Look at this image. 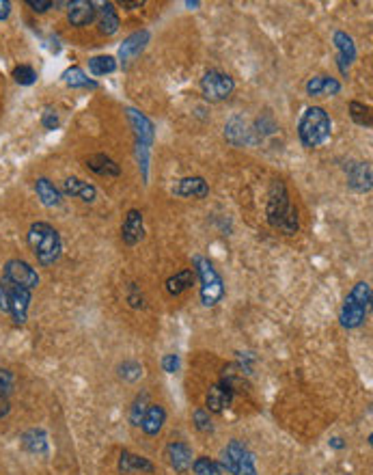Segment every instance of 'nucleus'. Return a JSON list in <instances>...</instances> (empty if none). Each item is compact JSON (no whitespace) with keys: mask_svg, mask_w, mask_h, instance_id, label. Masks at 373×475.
I'll use <instances>...</instances> for the list:
<instances>
[{"mask_svg":"<svg viewBox=\"0 0 373 475\" xmlns=\"http://www.w3.org/2000/svg\"><path fill=\"white\" fill-rule=\"evenodd\" d=\"M268 222L275 229L283 232L285 236H293L300 229V220H298V212L291 206L289 190L281 180H275L268 192V206H265Z\"/></svg>","mask_w":373,"mask_h":475,"instance_id":"obj_1","label":"nucleus"},{"mask_svg":"<svg viewBox=\"0 0 373 475\" xmlns=\"http://www.w3.org/2000/svg\"><path fill=\"white\" fill-rule=\"evenodd\" d=\"M332 134V121L326 108L309 106L305 108L300 121H298V139L305 149H315L330 141Z\"/></svg>","mask_w":373,"mask_h":475,"instance_id":"obj_2","label":"nucleus"},{"mask_svg":"<svg viewBox=\"0 0 373 475\" xmlns=\"http://www.w3.org/2000/svg\"><path fill=\"white\" fill-rule=\"evenodd\" d=\"M29 246L39 266H52L63 253L61 234L47 222H33L29 229Z\"/></svg>","mask_w":373,"mask_h":475,"instance_id":"obj_3","label":"nucleus"},{"mask_svg":"<svg viewBox=\"0 0 373 475\" xmlns=\"http://www.w3.org/2000/svg\"><path fill=\"white\" fill-rule=\"evenodd\" d=\"M371 285L367 281H360L352 288V292L345 296L339 320H341V327L343 329H358L360 324L365 322L369 307H371Z\"/></svg>","mask_w":373,"mask_h":475,"instance_id":"obj_4","label":"nucleus"},{"mask_svg":"<svg viewBox=\"0 0 373 475\" xmlns=\"http://www.w3.org/2000/svg\"><path fill=\"white\" fill-rule=\"evenodd\" d=\"M33 290L11 283L7 279H0V311L11 316L15 324H24L29 320Z\"/></svg>","mask_w":373,"mask_h":475,"instance_id":"obj_5","label":"nucleus"},{"mask_svg":"<svg viewBox=\"0 0 373 475\" xmlns=\"http://www.w3.org/2000/svg\"><path fill=\"white\" fill-rule=\"evenodd\" d=\"M194 274L201 281V303L203 307H216L222 296H225V281H222L220 272L216 266L203 257V255H194Z\"/></svg>","mask_w":373,"mask_h":475,"instance_id":"obj_6","label":"nucleus"},{"mask_svg":"<svg viewBox=\"0 0 373 475\" xmlns=\"http://www.w3.org/2000/svg\"><path fill=\"white\" fill-rule=\"evenodd\" d=\"M222 469H227L231 475H257L255 456L242 441H231L222 449V456L218 462Z\"/></svg>","mask_w":373,"mask_h":475,"instance_id":"obj_7","label":"nucleus"},{"mask_svg":"<svg viewBox=\"0 0 373 475\" xmlns=\"http://www.w3.org/2000/svg\"><path fill=\"white\" fill-rule=\"evenodd\" d=\"M201 91L210 102H222L235 91V80L225 71L210 69L201 78Z\"/></svg>","mask_w":373,"mask_h":475,"instance_id":"obj_8","label":"nucleus"},{"mask_svg":"<svg viewBox=\"0 0 373 475\" xmlns=\"http://www.w3.org/2000/svg\"><path fill=\"white\" fill-rule=\"evenodd\" d=\"M3 279L11 281V283H17L22 288H29V290H35L39 285V274L37 270L24 260H9L3 268Z\"/></svg>","mask_w":373,"mask_h":475,"instance_id":"obj_9","label":"nucleus"},{"mask_svg":"<svg viewBox=\"0 0 373 475\" xmlns=\"http://www.w3.org/2000/svg\"><path fill=\"white\" fill-rule=\"evenodd\" d=\"M126 113H128V119H130V126L134 128V134H136V147L152 149L154 139H156L154 121L136 108H126Z\"/></svg>","mask_w":373,"mask_h":475,"instance_id":"obj_10","label":"nucleus"},{"mask_svg":"<svg viewBox=\"0 0 373 475\" xmlns=\"http://www.w3.org/2000/svg\"><path fill=\"white\" fill-rule=\"evenodd\" d=\"M332 43L337 48V65H339L341 76H347V73H350L352 63L356 61V43H354V39L350 35L343 33V31L335 33Z\"/></svg>","mask_w":373,"mask_h":475,"instance_id":"obj_11","label":"nucleus"},{"mask_svg":"<svg viewBox=\"0 0 373 475\" xmlns=\"http://www.w3.org/2000/svg\"><path fill=\"white\" fill-rule=\"evenodd\" d=\"M233 395H235V389L229 387L227 383H216L210 387L207 391V397H205V411L207 413H222L227 411L233 402Z\"/></svg>","mask_w":373,"mask_h":475,"instance_id":"obj_12","label":"nucleus"},{"mask_svg":"<svg viewBox=\"0 0 373 475\" xmlns=\"http://www.w3.org/2000/svg\"><path fill=\"white\" fill-rule=\"evenodd\" d=\"M145 236V222H142V212L132 208L128 210L126 218H123V225H121V240L126 242L128 246H134L142 240Z\"/></svg>","mask_w":373,"mask_h":475,"instance_id":"obj_13","label":"nucleus"},{"mask_svg":"<svg viewBox=\"0 0 373 475\" xmlns=\"http://www.w3.org/2000/svg\"><path fill=\"white\" fill-rule=\"evenodd\" d=\"M149 37H152L149 31H138V33H132L130 37L123 39V43L119 48V61H121L123 67H128L130 61H134L142 52L149 43Z\"/></svg>","mask_w":373,"mask_h":475,"instance_id":"obj_14","label":"nucleus"},{"mask_svg":"<svg viewBox=\"0 0 373 475\" xmlns=\"http://www.w3.org/2000/svg\"><path fill=\"white\" fill-rule=\"evenodd\" d=\"M67 7H69L67 20L71 27L82 29V27H89L91 22H95L97 7H95V3H91V0H73V3H69Z\"/></svg>","mask_w":373,"mask_h":475,"instance_id":"obj_15","label":"nucleus"},{"mask_svg":"<svg viewBox=\"0 0 373 475\" xmlns=\"http://www.w3.org/2000/svg\"><path fill=\"white\" fill-rule=\"evenodd\" d=\"M166 458L177 473H186L188 469H192V462H194L192 447L182 441H175L166 447Z\"/></svg>","mask_w":373,"mask_h":475,"instance_id":"obj_16","label":"nucleus"},{"mask_svg":"<svg viewBox=\"0 0 373 475\" xmlns=\"http://www.w3.org/2000/svg\"><path fill=\"white\" fill-rule=\"evenodd\" d=\"M173 194L175 197H192V199H205L210 194V186L203 178L192 175V178H182L173 186Z\"/></svg>","mask_w":373,"mask_h":475,"instance_id":"obj_17","label":"nucleus"},{"mask_svg":"<svg viewBox=\"0 0 373 475\" xmlns=\"http://www.w3.org/2000/svg\"><path fill=\"white\" fill-rule=\"evenodd\" d=\"M347 184L356 192L371 190V164L369 162H352L347 166Z\"/></svg>","mask_w":373,"mask_h":475,"instance_id":"obj_18","label":"nucleus"},{"mask_svg":"<svg viewBox=\"0 0 373 475\" xmlns=\"http://www.w3.org/2000/svg\"><path fill=\"white\" fill-rule=\"evenodd\" d=\"M117 469L123 475H128V473H154L156 471L152 460H147L145 456H138V454H132V452H126V449H123L121 456H119Z\"/></svg>","mask_w":373,"mask_h":475,"instance_id":"obj_19","label":"nucleus"},{"mask_svg":"<svg viewBox=\"0 0 373 475\" xmlns=\"http://www.w3.org/2000/svg\"><path fill=\"white\" fill-rule=\"evenodd\" d=\"M95 7H99L97 9V15H95V20H97V27H99V33L102 35H115L117 31H119V27H121V20H119V13H117V9H115V5L112 3H99V5H95Z\"/></svg>","mask_w":373,"mask_h":475,"instance_id":"obj_20","label":"nucleus"},{"mask_svg":"<svg viewBox=\"0 0 373 475\" xmlns=\"http://www.w3.org/2000/svg\"><path fill=\"white\" fill-rule=\"evenodd\" d=\"M87 169L93 171L95 175H102V178H119L121 166L106 154H93L87 158Z\"/></svg>","mask_w":373,"mask_h":475,"instance_id":"obj_21","label":"nucleus"},{"mask_svg":"<svg viewBox=\"0 0 373 475\" xmlns=\"http://www.w3.org/2000/svg\"><path fill=\"white\" fill-rule=\"evenodd\" d=\"M63 192L69 194V197H78L82 199L85 204H93L97 199V188L80 178H67L63 182Z\"/></svg>","mask_w":373,"mask_h":475,"instance_id":"obj_22","label":"nucleus"},{"mask_svg":"<svg viewBox=\"0 0 373 475\" xmlns=\"http://www.w3.org/2000/svg\"><path fill=\"white\" fill-rule=\"evenodd\" d=\"M22 447L33 456H47V434L41 428H31L22 434Z\"/></svg>","mask_w":373,"mask_h":475,"instance_id":"obj_23","label":"nucleus"},{"mask_svg":"<svg viewBox=\"0 0 373 475\" xmlns=\"http://www.w3.org/2000/svg\"><path fill=\"white\" fill-rule=\"evenodd\" d=\"M164 421H166V411H164V406L152 404V406H149V409L145 411V417H142V421H140V428H142L145 434L156 437V434L162 430Z\"/></svg>","mask_w":373,"mask_h":475,"instance_id":"obj_24","label":"nucleus"},{"mask_svg":"<svg viewBox=\"0 0 373 475\" xmlns=\"http://www.w3.org/2000/svg\"><path fill=\"white\" fill-rule=\"evenodd\" d=\"M35 192L41 199V204L47 208H59L63 204V194L61 190L50 182L47 178H37L35 180Z\"/></svg>","mask_w":373,"mask_h":475,"instance_id":"obj_25","label":"nucleus"},{"mask_svg":"<svg viewBox=\"0 0 373 475\" xmlns=\"http://www.w3.org/2000/svg\"><path fill=\"white\" fill-rule=\"evenodd\" d=\"M341 91V83L332 76H313L307 83V95L319 97V95H337Z\"/></svg>","mask_w":373,"mask_h":475,"instance_id":"obj_26","label":"nucleus"},{"mask_svg":"<svg viewBox=\"0 0 373 475\" xmlns=\"http://www.w3.org/2000/svg\"><path fill=\"white\" fill-rule=\"evenodd\" d=\"M194 279H196L194 270H190V268L180 270V272L173 274V277H168V279H166V292H168L170 296H182L186 290H190V288H192Z\"/></svg>","mask_w":373,"mask_h":475,"instance_id":"obj_27","label":"nucleus"},{"mask_svg":"<svg viewBox=\"0 0 373 475\" xmlns=\"http://www.w3.org/2000/svg\"><path fill=\"white\" fill-rule=\"evenodd\" d=\"M63 80L71 89H97V83L91 80L85 73V69L78 67V65H71L69 69H65L63 71Z\"/></svg>","mask_w":373,"mask_h":475,"instance_id":"obj_28","label":"nucleus"},{"mask_svg":"<svg viewBox=\"0 0 373 475\" xmlns=\"http://www.w3.org/2000/svg\"><path fill=\"white\" fill-rule=\"evenodd\" d=\"M89 69H91L93 76H106V73L117 71V59L110 57V55L93 57V59H89Z\"/></svg>","mask_w":373,"mask_h":475,"instance_id":"obj_29","label":"nucleus"},{"mask_svg":"<svg viewBox=\"0 0 373 475\" xmlns=\"http://www.w3.org/2000/svg\"><path fill=\"white\" fill-rule=\"evenodd\" d=\"M350 117L354 119V123H358V126L371 128V108L367 104L352 99L350 102Z\"/></svg>","mask_w":373,"mask_h":475,"instance_id":"obj_30","label":"nucleus"},{"mask_svg":"<svg viewBox=\"0 0 373 475\" xmlns=\"http://www.w3.org/2000/svg\"><path fill=\"white\" fill-rule=\"evenodd\" d=\"M192 469H194L196 475H222V467H220L216 460L207 458V456L196 458V460L192 462Z\"/></svg>","mask_w":373,"mask_h":475,"instance_id":"obj_31","label":"nucleus"},{"mask_svg":"<svg viewBox=\"0 0 373 475\" xmlns=\"http://www.w3.org/2000/svg\"><path fill=\"white\" fill-rule=\"evenodd\" d=\"M119 376L128 383H136L142 376V365L136 363V361H123L119 365Z\"/></svg>","mask_w":373,"mask_h":475,"instance_id":"obj_32","label":"nucleus"},{"mask_svg":"<svg viewBox=\"0 0 373 475\" xmlns=\"http://www.w3.org/2000/svg\"><path fill=\"white\" fill-rule=\"evenodd\" d=\"M13 80L22 87H29L37 80V71L31 65H17L13 69Z\"/></svg>","mask_w":373,"mask_h":475,"instance_id":"obj_33","label":"nucleus"},{"mask_svg":"<svg viewBox=\"0 0 373 475\" xmlns=\"http://www.w3.org/2000/svg\"><path fill=\"white\" fill-rule=\"evenodd\" d=\"M192 421H194V426L196 430H201V432H212L214 426H212V417L205 409H196L192 413Z\"/></svg>","mask_w":373,"mask_h":475,"instance_id":"obj_34","label":"nucleus"},{"mask_svg":"<svg viewBox=\"0 0 373 475\" xmlns=\"http://www.w3.org/2000/svg\"><path fill=\"white\" fill-rule=\"evenodd\" d=\"M145 402H147V395H140L136 402H134V406H132V411H130V421H132V426H140V421H142V417H145Z\"/></svg>","mask_w":373,"mask_h":475,"instance_id":"obj_35","label":"nucleus"},{"mask_svg":"<svg viewBox=\"0 0 373 475\" xmlns=\"http://www.w3.org/2000/svg\"><path fill=\"white\" fill-rule=\"evenodd\" d=\"M13 391V374L9 369H0V395L9 397Z\"/></svg>","mask_w":373,"mask_h":475,"instance_id":"obj_36","label":"nucleus"},{"mask_svg":"<svg viewBox=\"0 0 373 475\" xmlns=\"http://www.w3.org/2000/svg\"><path fill=\"white\" fill-rule=\"evenodd\" d=\"M41 126L45 130H57L59 128V115L52 108H45V113L41 117Z\"/></svg>","mask_w":373,"mask_h":475,"instance_id":"obj_37","label":"nucleus"},{"mask_svg":"<svg viewBox=\"0 0 373 475\" xmlns=\"http://www.w3.org/2000/svg\"><path fill=\"white\" fill-rule=\"evenodd\" d=\"M162 369H164L166 374H175V371L180 369V357H177V355H166V357L162 359Z\"/></svg>","mask_w":373,"mask_h":475,"instance_id":"obj_38","label":"nucleus"},{"mask_svg":"<svg viewBox=\"0 0 373 475\" xmlns=\"http://www.w3.org/2000/svg\"><path fill=\"white\" fill-rule=\"evenodd\" d=\"M27 5H29L35 13H45L47 9H52V7H54L52 0H27Z\"/></svg>","mask_w":373,"mask_h":475,"instance_id":"obj_39","label":"nucleus"},{"mask_svg":"<svg viewBox=\"0 0 373 475\" xmlns=\"http://www.w3.org/2000/svg\"><path fill=\"white\" fill-rule=\"evenodd\" d=\"M11 15V3L9 0H0V20H7Z\"/></svg>","mask_w":373,"mask_h":475,"instance_id":"obj_40","label":"nucleus"},{"mask_svg":"<svg viewBox=\"0 0 373 475\" xmlns=\"http://www.w3.org/2000/svg\"><path fill=\"white\" fill-rule=\"evenodd\" d=\"M9 411H11V406H9V397L0 395V419L7 417V415H9Z\"/></svg>","mask_w":373,"mask_h":475,"instance_id":"obj_41","label":"nucleus"},{"mask_svg":"<svg viewBox=\"0 0 373 475\" xmlns=\"http://www.w3.org/2000/svg\"><path fill=\"white\" fill-rule=\"evenodd\" d=\"M330 447H335V449H343V447H345V443H343L339 437H335V439H330Z\"/></svg>","mask_w":373,"mask_h":475,"instance_id":"obj_42","label":"nucleus"},{"mask_svg":"<svg viewBox=\"0 0 373 475\" xmlns=\"http://www.w3.org/2000/svg\"><path fill=\"white\" fill-rule=\"evenodd\" d=\"M145 3L140 0V3H121V7H128V9H138V7H142Z\"/></svg>","mask_w":373,"mask_h":475,"instance_id":"obj_43","label":"nucleus"},{"mask_svg":"<svg viewBox=\"0 0 373 475\" xmlns=\"http://www.w3.org/2000/svg\"><path fill=\"white\" fill-rule=\"evenodd\" d=\"M198 5H201L198 0H186V7H188V9H196Z\"/></svg>","mask_w":373,"mask_h":475,"instance_id":"obj_44","label":"nucleus"}]
</instances>
